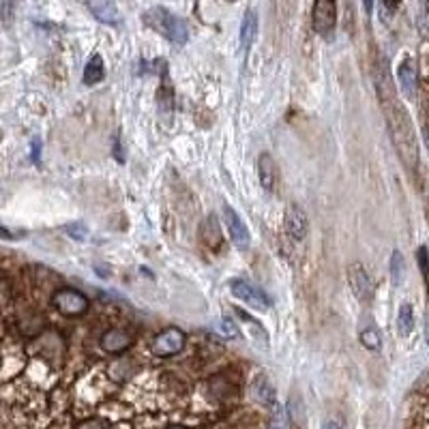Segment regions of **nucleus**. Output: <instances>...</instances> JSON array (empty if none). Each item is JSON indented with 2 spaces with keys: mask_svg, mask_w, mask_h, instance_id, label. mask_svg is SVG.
<instances>
[{
  "mask_svg": "<svg viewBox=\"0 0 429 429\" xmlns=\"http://www.w3.org/2000/svg\"><path fill=\"white\" fill-rule=\"evenodd\" d=\"M425 140H427V144H429V131H425Z\"/></svg>",
  "mask_w": 429,
  "mask_h": 429,
  "instance_id": "obj_31",
  "label": "nucleus"
},
{
  "mask_svg": "<svg viewBox=\"0 0 429 429\" xmlns=\"http://www.w3.org/2000/svg\"><path fill=\"white\" fill-rule=\"evenodd\" d=\"M416 67L410 58H406L397 67V82H399V88L404 93L406 99H414L416 97Z\"/></svg>",
  "mask_w": 429,
  "mask_h": 429,
  "instance_id": "obj_10",
  "label": "nucleus"
},
{
  "mask_svg": "<svg viewBox=\"0 0 429 429\" xmlns=\"http://www.w3.org/2000/svg\"><path fill=\"white\" fill-rule=\"evenodd\" d=\"M416 260H419V266H421L423 279H425V283L429 286V251H427V247H419Z\"/></svg>",
  "mask_w": 429,
  "mask_h": 429,
  "instance_id": "obj_22",
  "label": "nucleus"
},
{
  "mask_svg": "<svg viewBox=\"0 0 429 429\" xmlns=\"http://www.w3.org/2000/svg\"><path fill=\"white\" fill-rule=\"evenodd\" d=\"M103 77H105V65H103V58L99 56V54H93L91 61H88L86 67H84V84L95 86V84L101 82Z\"/></svg>",
  "mask_w": 429,
  "mask_h": 429,
  "instance_id": "obj_17",
  "label": "nucleus"
},
{
  "mask_svg": "<svg viewBox=\"0 0 429 429\" xmlns=\"http://www.w3.org/2000/svg\"><path fill=\"white\" fill-rule=\"evenodd\" d=\"M286 228H288L290 236L299 238V240L305 238V234L309 230V221H307V214L301 206H297V204L288 206V210H286Z\"/></svg>",
  "mask_w": 429,
  "mask_h": 429,
  "instance_id": "obj_12",
  "label": "nucleus"
},
{
  "mask_svg": "<svg viewBox=\"0 0 429 429\" xmlns=\"http://www.w3.org/2000/svg\"><path fill=\"white\" fill-rule=\"evenodd\" d=\"M258 176H260V182H262V187L266 192L275 189V185H277V164L268 153H262L258 157Z\"/></svg>",
  "mask_w": 429,
  "mask_h": 429,
  "instance_id": "obj_14",
  "label": "nucleus"
},
{
  "mask_svg": "<svg viewBox=\"0 0 429 429\" xmlns=\"http://www.w3.org/2000/svg\"><path fill=\"white\" fill-rule=\"evenodd\" d=\"M361 343L367 348V350H380L382 348V337H380V331L373 329V327H367L361 331Z\"/></svg>",
  "mask_w": 429,
  "mask_h": 429,
  "instance_id": "obj_20",
  "label": "nucleus"
},
{
  "mask_svg": "<svg viewBox=\"0 0 429 429\" xmlns=\"http://www.w3.org/2000/svg\"><path fill=\"white\" fill-rule=\"evenodd\" d=\"M144 22L150 26L153 31H157L159 35H164L166 39L182 45L187 39H189V29L182 17H178L176 13L164 9V7H153L144 13Z\"/></svg>",
  "mask_w": 429,
  "mask_h": 429,
  "instance_id": "obj_2",
  "label": "nucleus"
},
{
  "mask_svg": "<svg viewBox=\"0 0 429 429\" xmlns=\"http://www.w3.org/2000/svg\"><path fill=\"white\" fill-rule=\"evenodd\" d=\"M348 283H350V290L357 297V301H361L365 305L373 301V292L375 290H373V283H371L367 271L363 268V264L354 262V264L348 266Z\"/></svg>",
  "mask_w": 429,
  "mask_h": 429,
  "instance_id": "obj_7",
  "label": "nucleus"
},
{
  "mask_svg": "<svg viewBox=\"0 0 429 429\" xmlns=\"http://www.w3.org/2000/svg\"><path fill=\"white\" fill-rule=\"evenodd\" d=\"M313 31L320 37H331L337 26V3L335 0H315L311 13Z\"/></svg>",
  "mask_w": 429,
  "mask_h": 429,
  "instance_id": "obj_4",
  "label": "nucleus"
},
{
  "mask_svg": "<svg viewBox=\"0 0 429 429\" xmlns=\"http://www.w3.org/2000/svg\"><path fill=\"white\" fill-rule=\"evenodd\" d=\"M363 7H365V13L371 15L373 13V0H363Z\"/></svg>",
  "mask_w": 429,
  "mask_h": 429,
  "instance_id": "obj_29",
  "label": "nucleus"
},
{
  "mask_svg": "<svg viewBox=\"0 0 429 429\" xmlns=\"http://www.w3.org/2000/svg\"><path fill=\"white\" fill-rule=\"evenodd\" d=\"M401 5V0H382V7L387 9V11H397V7Z\"/></svg>",
  "mask_w": 429,
  "mask_h": 429,
  "instance_id": "obj_26",
  "label": "nucleus"
},
{
  "mask_svg": "<svg viewBox=\"0 0 429 429\" xmlns=\"http://www.w3.org/2000/svg\"><path fill=\"white\" fill-rule=\"evenodd\" d=\"M131 343H133V337L123 329H110V331H105L103 337H101V348L110 354L125 352L127 348H131Z\"/></svg>",
  "mask_w": 429,
  "mask_h": 429,
  "instance_id": "obj_11",
  "label": "nucleus"
},
{
  "mask_svg": "<svg viewBox=\"0 0 429 429\" xmlns=\"http://www.w3.org/2000/svg\"><path fill=\"white\" fill-rule=\"evenodd\" d=\"M172 429H185V427H172Z\"/></svg>",
  "mask_w": 429,
  "mask_h": 429,
  "instance_id": "obj_32",
  "label": "nucleus"
},
{
  "mask_svg": "<svg viewBox=\"0 0 429 429\" xmlns=\"http://www.w3.org/2000/svg\"><path fill=\"white\" fill-rule=\"evenodd\" d=\"M200 236H202V243H204L210 251H221L224 234H221L219 219L214 217V214H208V217L200 224Z\"/></svg>",
  "mask_w": 429,
  "mask_h": 429,
  "instance_id": "obj_9",
  "label": "nucleus"
},
{
  "mask_svg": "<svg viewBox=\"0 0 429 429\" xmlns=\"http://www.w3.org/2000/svg\"><path fill=\"white\" fill-rule=\"evenodd\" d=\"M425 343H429V307L425 311Z\"/></svg>",
  "mask_w": 429,
  "mask_h": 429,
  "instance_id": "obj_28",
  "label": "nucleus"
},
{
  "mask_svg": "<svg viewBox=\"0 0 429 429\" xmlns=\"http://www.w3.org/2000/svg\"><path fill=\"white\" fill-rule=\"evenodd\" d=\"M182 348H185V333L176 327L161 331L153 341V352L157 357H174L182 352Z\"/></svg>",
  "mask_w": 429,
  "mask_h": 429,
  "instance_id": "obj_8",
  "label": "nucleus"
},
{
  "mask_svg": "<svg viewBox=\"0 0 429 429\" xmlns=\"http://www.w3.org/2000/svg\"><path fill=\"white\" fill-rule=\"evenodd\" d=\"M39 148H41V140L35 138L33 140V159H37V161H39Z\"/></svg>",
  "mask_w": 429,
  "mask_h": 429,
  "instance_id": "obj_27",
  "label": "nucleus"
},
{
  "mask_svg": "<svg viewBox=\"0 0 429 429\" xmlns=\"http://www.w3.org/2000/svg\"><path fill=\"white\" fill-rule=\"evenodd\" d=\"M275 410H277V406H275ZM268 429H283V423H281V414H279V412L271 419V423H268Z\"/></svg>",
  "mask_w": 429,
  "mask_h": 429,
  "instance_id": "obj_25",
  "label": "nucleus"
},
{
  "mask_svg": "<svg viewBox=\"0 0 429 429\" xmlns=\"http://www.w3.org/2000/svg\"><path fill=\"white\" fill-rule=\"evenodd\" d=\"M219 331L224 333V337H230V339L238 337V329L234 327V322H232V320H228V318H224V320H221V327H219Z\"/></svg>",
  "mask_w": 429,
  "mask_h": 429,
  "instance_id": "obj_23",
  "label": "nucleus"
},
{
  "mask_svg": "<svg viewBox=\"0 0 429 429\" xmlns=\"http://www.w3.org/2000/svg\"><path fill=\"white\" fill-rule=\"evenodd\" d=\"M77 429H105V425L101 421H86V423L79 425Z\"/></svg>",
  "mask_w": 429,
  "mask_h": 429,
  "instance_id": "obj_24",
  "label": "nucleus"
},
{
  "mask_svg": "<svg viewBox=\"0 0 429 429\" xmlns=\"http://www.w3.org/2000/svg\"><path fill=\"white\" fill-rule=\"evenodd\" d=\"M251 393H254V399H256V401H260L262 406H268V408L277 406L275 387L271 384V380H268L266 375H260V378H256Z\"/></svg>",
  "mask_w": 429,
  "mask_h": 429,
  "instance_id": "obj_15",
  "label": "nucleus"
},
{
  "mask_svg": "<svg viewBox=\"0 0 429 429\" xmlns=\"http://www.w3.org/2000/svg\"><path fill=\"white\" fill-rule=\"evenodd\" d=\"M228 3H234V0H228Z\"/></svg>",
  "mask_w": 429,
  "mask_h": 429,
  "instance_id": "obj_33",
  "label": "nucleus"
},
{
  "mask_svg": "<svg viewBox=\"0 0 429 429\" xmlns=\"http://www.w3.org/2000/svg\"><path fill=\"white\" fill-rule=\"evenodd\" d=\"M404 277H406V260L399 249H395L391 256V281H393V286L399 288L401 283H404Z\"/></svg>",
  "mask_w": 429,
  "mask_h": 429,
  "instance_id": "obj_19",
  "label": "nucleus"
},
{
  "mask_svg": "<svg viewBox=\"0 0 429 429\" xmlns=\"http://www.w3.org/2000/svg\"><path fill=\"white\" fill-rule=\"evenodd\" d=\"M397 329L401 333V337H408L414 329V311H412V305L410 303H404L399 307V313H397Z\"/></svg>",
  "mask_w": 429,
  "mask_h": 429,
  "instance_id": "obj_18",
  "label": "nucleus"
},
{
  "mask_svg": "<svg viewBox=\"0 0 429 429\" xmlns=\"http://www.w3.org/2000/svg\"><path fill=\"white\" fill-rule=\"evenodd\" d=\"M378 95H380L382 110H384V116H387V125H389V131H391V140H393L401 161L406 164V168L416 170V166H419V146H416L414 129H412V123H410L406 107L393 97V91H391V86L384 84V79H380L378 82Z\"/></svg>",
  "mask_w": 429,
  "mask_h": 429,
  "instance_id": "obj_1",
  "label": "nucleus"
},
{
  "mask_svg": "<svg viewBox=\"0 0 429 429\" xmlns=\"http://www.w3.org/2000/svg\"><path fill=\"white\" fill-rule=\"evenodd\" d=\"M88 9L103 24L116 26L120 22V11L114 0H88Z\"/></svg>",
  "mask_w": 429,
  "mask_h": 429,
  "instance_id": "obj_13",
  "label": "nucleus"
},
{
  "mask_svg": "<svg viewBox=\"0 0 429 429\" xmlns=\"http://www.w3.org/2000/svg\"><path fill=\"white\" fill-rule=\"evenodd\" d=\"M230 292L234 294L236 299H240L243 303L251 305L258 311H268L271 309V299L264 290H260L258 286H254L247 279H230Z\"/></svg>",
  "mask_w": 429,
  "mask_h": 429,
  "instance_id": "obj_3",
  "label": "nucleus"
},
{
  "mask_svg": "<svg viewBox=\"0 0 429 429\" xmlns=\"http://www.w3.org/2000/svg\"><path fill=\"white\" fill-rule=\"evenodd\" d=\"M65 232H69V236L75 238V240H79V243L88 238V228H86L84 224H79V221L67 224V226H65Z\"/></svg>",
  "mask_w": 429,
  "mask_h": 429,
  "instance_id": "obj_21",
  "label": "nucleus"
},
{
  "mask_svg": "<svg viewBox=\"0 0 429 429\" xmlns=\"http://www.w3.org/2000/svg\"><path fill=\"white\" fill-rule=\"evenodd\" d=\"M52 305L63 315H82L88 309V299L73 288H61L52 294Z\"/></svg>",
  "mask_w": 429,
  "mask_h": 429,
  "instance_id": "obj_5",
  "label": "nucleus"
},
{
  "mask_svg": "<svg viewBox=\"0 0 429 429\" xmlns=\"http://www.w3.org/2000/svg\"><path fill=\"white\" fill-rule=\"evenodd\" d=\"M322 429H341V425H339V423H335V421H327V423H325V427H322Z\"/></svg>",
  "mask_w": 429,
  "mask_h": 429,
  "instance_id": "obj_30",
  "label": "nucleus"
},
{
  "mask_svg": "<svg viewBox=\"0 0 429 429\" xmlns=\"http://www.w3.org/2000/svg\"><path fill=\"white\" fill-rule=\"evenodd\" d=\"M256 35H258V13L254 9H249L243 17V24H240V45L249 49Z\"/></svg>",
  "mask_w": 429,
  "mask_h": 429,
  "instance_id": "obj_16",
  "label": "nucleus"
},
{
  "mask_svg": "<svg viewBox=\"0 0 429 429\" xmlns=\"http://www.w3.org/2000/svg\"><path fill=\"white\" fill-rule=\"evenodd\" d=\"M221 212H224V224H226V228H228V234H230V238H232L234 247L240 249V251H245V249L249 247V243H251L249 228L245 226L243 219L238 217V212H236L230 204H224Z\"/></svg>",
  "mask_w": 429,
  "mask_h": 429,
  "instance_id": "obj_6",
  "label": "nucleus"
}]
</instances>
